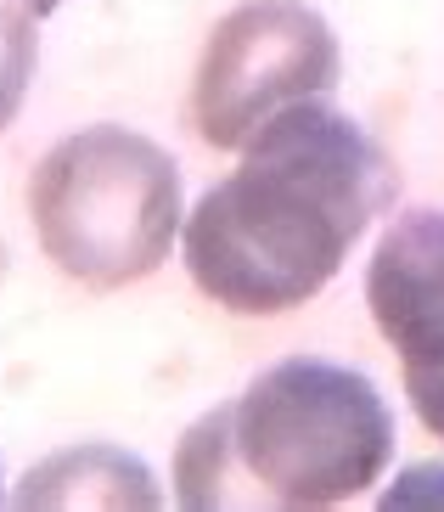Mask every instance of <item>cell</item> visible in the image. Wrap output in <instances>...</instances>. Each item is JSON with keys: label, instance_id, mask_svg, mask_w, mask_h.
Instances as JSON below:
<instances>
[{"label": "cell", "instance_id": "cell-1", "mask_svg": "<svg viewBox=\"0 0 444 512\" xmlns=\"http://www.w3.org/2000/svg\"><path fill=\"white\" fill-rule=\"evenodd\" d=\"M394 164L349 113L293 102L186 220V265L214 304L282 316L315 299L394 203Z\"/></svg>", "mask_w": 444, "mask_h": 512}, {"label": "cell", "instance_id": "cell-2", "mask_svg": "<svg viewBox=\"0 0 444 512\" xmlns=\"http://www.w3.org/2000/svg\"><path fill=\"white\" fill-rule=\"evenodd\" d=\"M394 462V417L366 372L293 355L214 406L175 456L180 507H338Z\"/></svg>", "mask_w": 444, "mask_h": 512}, {"label": "cell", "instance_id": "cell-3", "mask_svg": "<svg viewBox=\"0 0 444 512\" xmlns=\"http://www.w3.org/2000/svg\"><path fill=\"white\" fill-rule=\"evenodd\" d=\"M45 259L85 287H124L169 259L180 231V169L124 124L62 136L29 181Z\"/></svg>", "mask_w": 444, "mask_h": 512}, {"label": "cell", "instance_id": "cell-4", "mask_svg": "<svg viewBox=\"0 0 444 512\" xmlns=\"http://www.w3.org/2000/svg\"><path fill=\"white\" fill-rule=\"evenodd\" d=\"M343 51L304 0H242L214 23L197 62L192 119L208 147H248L293 102L332 96Z\"/></svg>", "mask_w": 444, "mask_h": 512}, {"label": "cell", "instance_id": "cell-5", "mask_svg": "<svg viewBox=\"0 0 444 512\" xmlns=\"http://www.w3.org/2000/svg\"><path fill=\"white\" fill-rule=\"evenodd\" d=\"M371 321L400 349L405 372L444 366V214L411 209L383 231L366 271Z\"/></svg>", "mask_w": 444, "mask_h": 512}, {"label": "cell", "instance_id": "cell-6", "mask_svg": "<svg viewBox=\"0 0 444 512\" xmlns=\"http://www.w3.org/2000/svg\"><path fill=\"white\" fill-rule=\"evenodd\" d=\"M17 507H158L152 473L113 445H79L29 467Z\"/></svg>", "mask_w": 444, "mask_h": 512}, {"label": "cell", "instance_id": "cell-7", "mask_svg": "<svg viewBox=\"0 0 444 512\" xmlns=\"http://www.w3.org/2000/svg\"><path fill=\"white\" fill-rule=\"evenodd\" d=\"M34 79V0H0V130L17 119Z\"/></svg>", "mask_w": 444, "mask_h": 512}, {"label": "cell", "instance_id": "cell-8", "mask_svg": "<svg viewBox=\"0 0 444 512\" xmlns=\"http://www.w3.org/2000/svg\"><path fill=\"white\" fill-rule=\"evenodd\" d=\"M405 394H411L422 428L433 439H444V366H433V372H405ZM416 484H444V467H416L400 490H416ZM400 490H388V496H400Z\"/></svg>", "mask_w": 444, "mask_h": 512}]
</instances>
